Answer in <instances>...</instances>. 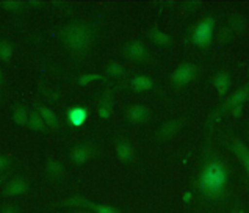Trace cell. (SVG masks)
Segmentation results:
<instances>
[{
  "label": "cell",
  "instance_id": "obj_1",
  "mask_svg": "<svg viewBox=\"0 0 249 213\" xmlns=\"http://www.w3.org/2000/svg\"><path fill=\"white\" fill-rule=\"evenodd\" d=\"M58 36L71 53L85 56L94 44L96 30L87 20H71L58 32Z\"/></svg>",
  "mask_w": 249,
  "mask_h": 213
},
{
  "label": "cell",
  "instance_id": "obj_2",
  "mask_svg": "<svg viewBox=\"0 0 249 213\" xmlns=\"http://www.w3.org/2000/svg\"><path fill=\"white\" fill-rule=\"evenodd\" d=\"M227 168L218 160H210L202 168L197 179V188L207 197H219L227 185Z\"/></svg>",
  "mask_w": 249,
  "mask_h": 213
},
{
  "label": "cell",
  "instance_id": "obj_3",
  "mask_svg": "<svg viewBox=\"0 0 249 213\" xmlns=\"http://www.w3.org/2000/svg\"><path fill=\"white\" fill-rule=\"evenodd\" d=\"M213 32H215V19L210 16L204 18L191 33V42L201 49H207L213 41Z\"/></svg>",
  "mask_w": 249,
  "mask_h": 213
},
{
  "label": "cell",
  "instance_id": "obj_4",
  "mask_svg": "<svg viewBox=\"0 0 249 213\" xmlns=\"http://www.w3.org/2000/svg\"><path fill=\"white\" fill-rule=\"evenodd\" d=\"M63 207H83L88 209L94 213H121L116 207L108 204H99V202H92L87 197H83L82 195H75L74 197H69V199L61 202Z\"/></svg>",
  "mask_w": 249,
  "mask_h": 213
},
{
  "label": "cell",
  "instance_id": "obj_5",
  "mask_svg": "<svg viewBox=\"0 0 249 213\" xmlns=\"http://www.w3.org/2000/svg\"><path fill=\"white\" fill-rule=\"evenodd\" d=\"M99 147L94 143H77L69 152V159L75 166H83L85 163L96 159L99 155Z\"/></svg>",
  "mask_w": 249,
  "mask_h": 213
},
{
  "label": "cell",
  "instance_id": "obj_6",
  "mask_svg": "<svg viewBox=\"0 0 249 213\" xmlns=\"http://www.w3.org/2000/svg\"><path fill=\"white\" fill-rule=\"evenodd\" d=\"M197 72H199V68L193 65V63H180V65L174 69V72L171 74V82H173L174 88H183L196 79Z\"/></svg>",
  "mask_w": 249,
  "mask_h": 213
},
{
  "label": "cell",
  "instance_id": "obj_7",
  "mask_svg": "<svg viewBox=\"0 0 249 213\" xmlns=\"http://www.w3.org/2000/svg\"><path fill=\"white\" fill-rule=\"evenodd\" d=\"M248 97H249V83H246L245 87H241L235 93L227 97L226 102L219 105V108L215 111V115H223V113H227V111H233L237 115L238 110L248 101Z\"/></svg>",
  "mask_w": 249,
  "mask_h": 213
},
{
  "label": "cell",
  "instance_id": "obj_8",
  "mask_svg": "<svg viewBox=\"0 0 249 213\" xmlns=\"http://www.w3.org/2000/svg\"><path fill=\"white\" fill-rule=\"evenodd\" d=\"M123 53L127 60H132L135 63H144L149 60V51L143 41L133 39L125 42L123 46Z\"/></svg>",
  "mask_w": 249,
  "mask_h": 213
},
{
  "label": "cell",
  "instance_id": "obj_9",
  "mask_svg": "<svg viewBox=\"0 0 249 213\" xmlns=\"http://www.w3.org/2000/svg\"><path fill=\"white\" fill-rule=\"evenodd\" d=\"M183 125H185V119L183 118L169 119V121H166L165 124H161V127L157 130V133H155V138H157V141H160V143L173 140L176 135L182 130Z\"/></svg>",
  "mask_w": 249,
  "mask_h": 213
},
{
  "label": "cell",
  "instance_id": "obj_10",
  "mask_svg": "<svg viewBox=\"0 0 249 213\" xmlns=\"http://www.w3.org/2000/svg\"><path fill=\"white\" fill-rule=\"evenodd\" d=\"M152 116V111L143 104H132L125 108V119L132 124H144Z\"/></svg>",
  "mask_w": 249,
  "mask_h": 213
},
{
  "label": "cell",
  "instance_id": "obj_11",
  "mask_svg": "<svg viewBox=\"0 0 249 213\" xmlns=\"http://www.w3.org/2000/svg\"><path fill=\"white\" fill-rule=\"evenodd\" d=\"M88 118H89V110L87 108V106H83V105H72V106H69L68 111H66L68 125L75 127V129H79V127L85 125V123L88 121Z\"/></svg>",
  "mask_w": 249,
  "mask_h": 213
},
{
  "label": "cell",
  "instance_id": "obj_12",
  "mask_svg": "<svg viewBox=\"0 0 249 213\" xmlns=\"http://www.w3.org/2000/svg\"><path fill=\"white\" fill-rule=\"evenodd\" d=\"M115 151L116 157L124 165H130L135 160V147L127 138H116L115 140Z\"/></svg>",
  "mask_w": 249,
  "mask_h": 213
},
{
  "label": "cell",
  "instance_id": "obj_13",
  "mask_svg": "<svg viewBox=\"0 0 249 213\" xmlns=\"http://www.w3.org/2000/svg\"><path fill=\"white\" fill-rule=\"evenodd\" d=\"M28 190H30V185H28V182H27L25 177L16 176V177H13V179L8 183H6V187L2 191V196L3 197L22 196V195L27 193Z\"/></svg>",
  "mask_w": 249,
  "mask_h": 213
},
{
  "label": "cell",
  "instance_id": "obj_14",
  "mask_svg": "<svg viewBox=\"0 0 249 213\" xmlns=\"http://www.w3.org/2000/svg\"><path fill=\"white\" fill-rule=\"evenodd\" d=\"M113 108H115V89H105L102 97L99 99L97 104V115L102 119H108L113 115Z\"/></svg>",
  "mask_w": 249,
  "mask_h": 213
},
{
  "label": "cell",
  "instance_id": "obj_15",
  "mask_svg": "<svg viewBox=\"0 0 249 213\" xmlns=\"http://www.w3.org/2000/svg\"><path fill=\"white\" fill-rule=\"evenodd\" d=\"M65 173H66L65 165L49 155L47 160H46V169H44V174H46L47 179L51 182H60L63 177H65Z\"/></svg>",
  "mask_w": 249,
  "mask_h": 213
},
{
  "label": "cell",
  "instance_id": "obj_16",
  "mask_svg": "<svg viewBox=\"0 0 249 213\" xmlns=\"http://www.w3.org/2000/svg\"><path fill=\"white\" fill-rule=\"evenodd\" d=\"M147 38L152 41V44H155L157 47H171L173 46V36L165 32H161L157 24H154V27L149 28L147 32Z\"/></svg>",
  "mask_w": 249,
  "mask_h": 213
},
{
  "label": "cell",
  "instance_id": "obj_17",
  "mask_svg": "<svg viewBox=\"0 0 249 213\" xmlns=\"http://www.w3.org/2000/svg\"><path fill=\"white\" fill-rule=\"evenodd\" d=\"M213 87L216 88V93L219 96V99H223L227 93H229V88H231V74L226 72V71H219V72L213 77V79L210 80Z\"/></svg>",
  "mask_w": 249,
  "mask_h": 213
},
{
  "label": "cell",
  "instance_id": "obj_18",
  "mask_svg": "<svg viewBox=\"0 0 249 213\" xmlns=\"http://www.w3.org/2000/svg\"><path fill=\"white\" fill-rule=\"evenodd\" d=\"M35 110L39 113V116L46 123L47 129H52V130L60 129V121H58V118H56L53 110H51L49 106H46L44 104H39V102H36V106H35Z\"/></svg>",
  "mask_w": 249,
  "mask_h": 213
},
{
  "label": "cell",
  "instance_id": "obj_19",
  "mask_svg": "<svg viewBox=\"0 0 249 213\" xmlns=\"http://www.w3.org/2000/svg\"><path fill=\"white\" fill-rule=\"evenodd\" d=\"M25 127H28V129L33 130V132H39V133H47V130H49L46 123L42 121V118L39 116V113L35 108L30 111V115H28V121H27Z\"/></svg>",
  "mask_w": 249,
  "mask_h": 213
},
{
  "label": "cell",
  "instance_id": "obj_20",
  "mask_svg": "<svg viewBox=\"0 0 249 213\" xmlns=\"http://www.w3.org/2000/svg\"><path fill=\"white\" fill-rule=\"evenodd\" d=\"M130 85L135 93H144L154 88V80L149 75H137L130 80Z\"/></svg>",
  "mask_w": 249,
  "mask_h": 213
},
{
  "label": "cell",
  "instance_id": "obj_21",
  "mask_svg": "<svg viewBox=\"0 0 249 213\" xmlns=\"http://www.w3.org/2000/svg\"><path fill=\"white\" fill-rule=\"evenodd\" d=\"M231 151L241 160V163H243L246 168V171L249 173V149L246 147V144L241 143L240 140H233V143L231 144Z\"/></svg>",
  "mask_w": 249,
  "mask_h": 213
},
{
  "label": "cell",
  "instance_id": "obj_22",
  "mask_svg": "<svg viewBox=\"0 0 249 213\" xmlns=\"http://www.w3.org/2000/svg\"><path fill=\"white\" fill-rule=\"evenodd\" d=\"M28 110H27V106L22 105V104H16L14 105V108H13V121H14V124L19 125V127H25L27 125V121H28Z\"/></svg>",
  "mask_w": 249,
  "mask_h": 213
},
{
  "label": "cell",
  "instance_id": "obj_23",
  "mask_svg": "<svg viewBox=\"0 0 249 213\" xmlns=\"http://www.w3.org/2000/svg\"><path fill=\"white\" fill-rule=\"evenodd\" d=\"M246 25H248L246 19L241 16V14H232L229 18V25L227 27H229L233 32V35H235V33H243L246 30Z\"/></svg>",
  "mask_w": 249,
  "mask_h": 213
},
{
  "label": "cell",
  "instance_id": "obj_24",
  "mask_svg": "<svg viewBox=\"0 0 249 213\" xmlns=\"http://www.w3.org/2000/svg\"><path fill=\"white\" fill-rule=\"evenodd\" d=\"M105 72L108 74L110 77H113V79H121V77L125 75V68L121 65V63L118 61H108L105 65Z\"/></svg>",
  "mask_w": 249,
  "mask_h": 213
},
{
  "label": "cell",
  "instance_id": "obj_25",
  "mask_svg": "<svg viewBox=\"0 0 249 213\" xmlns=\"http://www.w3.org/2000/svg\"><path fill=\"white\" fill-rule=\"evenodd\" d=\"M14 52V44L10 39H0V60L5 63L11 61V56Z\"/></svg>",
  "mask_w": 249,
  "mask_h": 213
},
{
  "label": "cell",
  "instance_id": "obj_26",
  "mask_svg": "<svg viewBox=\"0 0 249 213\" xmlns=\"http://www.w3.org/2000/svg\"><path fill=\"white\" fill-rule=\"evenodd\" d=\"M0 6L13 14H20L25 10V3L19 2V0H3V2H0Z\"/></svg>",
  "mask_w": 249,
  "mask_h": 213
},
{
  "label": "cell",
  "instance_id": "obj_27",
  "mask_svg": "<svg viewBox=\"0 0 249 213\" xmlns=\"http://www.w3.org/2000/svg\"><path fill=\"white\" fill-rule=\"evenodd\" d=\"M92 82H108V79L101 74H83L79 77V80H77V83H79L80 87H88Z\"/></svg>",
  "mask_w": 249,
  "mask_h": 213
},
{
  "label": "cell",
  "instance_id": "obj_28",
  "mask_svg": "<svg viewBox=\"0 0 249 213\" xmlns=\"http://www.w3.org/2000/svg\"><path fill=\"white\" fill-rule=\"evenodd\" d=\"M233 38H235V35H233V32L231 30L229 27H223L221 30L218 32V42L221 46L231 44V42L233 41Z\"/></svg>",
  "mask_w": 249,
  "mask_h": 213
},
{
  "label": "cell",
  "instance_id": "obj_29",
  "mask_svg": "<svg viewBox=\"0 0 249 213\" xmlns=\"http://www.w3.org/2000/svg\"><path fill=\"white\" fill-rule=\"evenodd\" d=\"M11 165V157L6 154H0V173H3L5 169H8Z\"/></svg>",
  "mask_w": 249,
  "mask_h": 213
},
{
  "label": "cell",
  "instance_id": "obj_30",
  "mask_svg": "<svg viewBox=\"0 0 249 213\" xmlns=\"http://www.w3.org/2000/svg\"><path fill=\"white\" fill-rule=\"evenodd\" d=\"M2 213H20V210L14 204H5L2 205Z\"/></svg>",
  "mask_w": 249,
  "mask_h": 213
},
{
  "label": "cell",
  "instance_id": "obj_31",
  "mask_svg": "<svg viewBox=\"0 0 249 213\" xmlns=\"http://www.w3.org/2000/svg\"><path fill=\"white\" fill-rule=\"evenodd\" d=\"M3 82V72H2V69H0V85H2Z\"/></svg>",
  "mask_w": 249,
  "mask_h": 213
},
{
  "label": "cell",
  "instance_id": "obj_32",
  "mask_svg": "<svg viewBox=\"0 0 249 213\" xmlns=\"http://www.w3.org/2000/svg\"><path fill=\"white\" fill-rule=\"evenodd\" d=\"M2 182H3V177H0V185H2Z\"/></svg>",
  "mask_w": 249,
  "mask_h": 213
},
{
  "label": "cell",
  "instance_id": "obj_33",
  "mask_svg": "<svg viewBox=\"0 0 249 213\" xmlns=\"http://www.w3.org/2000/svg\"><path fill=\"white\" fill-rule=\"evenodd\" d=\"M79 213H87V212H79Z\"/></svg>",
  "mask_w": 249,
  "mask_h": 213
}]
</instances>
